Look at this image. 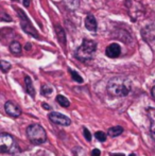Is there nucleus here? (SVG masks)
Returning <instances> with one entry per match:
<instances>
[{
  "mask_svg": "<svg viewBox=\"0 0 155 156\" xmlns=\"http://www.w3.org/2000/svg\"><path fill=\"white\" fill-rule=\"evenodd\" d=\"M107 93L113 97H125L130 94L132 89L131 81L125 78L116 76L108 81L107 83Z\"/></svg>",
  "mask_w": 155,
  "mask_h": 156,
  "instance_id": "f257e3e1",
  "label": "nucleus"
},
{
  "mask_svg": "<svg viewBox=\"0 0 155 156\" xmlns=\"http://www.w3.org/2000/svg\"><path fill=\"white\" fill-rule=\"evenodd\" d=\"M97 50V43L90 39H83L81 46L77 49L76 56L81 62H87L93 58Z\"/></svg>",
  "mask_w": 155,
  "mask_h": 156,
  "instance_id": "f03ea898",
  "label": "nucleus"
},
{
  "mask_svg": "<svg viewBox=\"0 0 155 156\" xmlns=\"http://www.w3.org/2000/svg\"><path fill=\"white\" fill-rule=\"evenodd\" d=\"M0 152L10 154H16L19 152L18 144L12 135L6 133L0 134Z\"/></svg>",
  "mask_w": 155,
  "mask_h": 156,
  "instance_id": "7ed1b4c3",
  "label": "nucleus"
},
{
  "mask_svg": "<svg viewBox=\"0 0 155 156\" xmlns=\"http://www.w3.org/2000/svg\"><path fill=\"white\" fill-rule=\"evenodd\" d=\"M27 136L33 144H41L47 140V134L39 124H31L27 127Z\"/></svg>",
  "mask_w": 155,
  "mask_h": 156,
  "instance_id": "20e7f679",
  "label": "nucleus"
},
{
  "mask_svg": "<svg viewBox=\"0 0 155 156\" xmlns=\"http://www.w3.org/2000/svg\"><path fill=\"white\" fill-rule=\"evenodd\" d=\"M48 118L50 119V121H52L53 123L58 124V125H64V126H68L71 123V120L68 117H66L65 115H62L60 113H50Z\"/></svg>",
  "mask_w": 155,
  "mask_h": 156,
  "instance_id": "39448f33",
  "label": "nucleus"
},
{
  "mask_svg": "<svg viewBox=\"0 0 155 156\" xmlns=\"http://www.w3.org/2000/svg\"><path fill=\"white\" fill-rule=\"evenodd\" d=\"M18 12L20 13L19 17H20V19H21V27H23V30H26V32H28L30 35H32V36H34V37H36V38H37V37H38L37 33H36L35 29H34V28L32 27L31 23L29 21L28 17L26 16L25 14H23V11L18 10Z\"/></svg>",
  "mask_w": 155,
  "mask_h": 156,
  "instance_id": "423d86ee",
  "label": "nucleus"
},
{
  "mask_svg": "<svg viewBox=\"0 0 155 156\" xmlns=\"http://www.w3.org/2000/svg\"><path fill=\"white\" fill-rule=\"evenodd\" d=\"M4 109H5L6 114L13 118L19 117V116L21 115L20 107L17 104H15L14 102H12V101H8V102L4 104Z\"/></svg>",
  "mask_w": 155,
  "mask_h": 156,
  "instance_id": "0eeeda50",
  "label": "nucleus"
},
{
  "mask_svg": "<svg viewBox=\"0 0 155 156\" xmlns=\"http://www.w3.org/2000/svg\"><path fill=\"white\" fill-rule=\"evenodd\" d=\"M120 53H121V48H120V46L116 43L111 44V45H108L107 47H106L105 54L108 58H116L120 55Z\"/></svg>",
  "mask_w": 155,
  "mask_h": 156,
  "instance_id": "6e6552de",
  "label": "nucleus"
},
{
  "mask_svg": "<svg viewBox=\"0 0 155 156\" xmlns=\"http://www.w3.org/2000/svg\"><path fill=\"white\" fill-rule=\"evenodd\" d=\"M141 34H143V37L147 41H155V26L149 25L147 27H145L141 30Z\"/></svg>",
  "mask_w": 155,
  "mask_h": 156,
  "instance_id": "1a4fd4ad",
  "label": "nucleus"
},
{
  "mask_svg": "<svg viewBox=\"0 0 155 156\" xmlns=\"http://www.w3.org/2000/svg\"><path fill=\"white\" fill-rule=\"evenodd\" d=\"M97 20L93 15H87L85 18V28L91 32L97 31Z\"/></svg>",
  "mask_w": 155,
  "mask_h": 156,
  "instance_id": "9d476101",
  "label": "nucleus"
},
{
  "mask_svg": "<svg viewBox=\"0 0 155 156\" xmlns=\"http://www.w3.org/2000/svg\"><path fill=\"white\" fill-rule=\"evenodd\" d=\"M25 82H26V90H27V93L29 94L32 98H34V97H35V89H34L33 84H32L31 78H30L29 76H26Z\"/></svg>",
  "mask_w": 155,
  "mask_h": 156,
  "instance_id": "9b49d317",
  "label": "nucleus"
},
{
  "mask_svg": "<svg viewBox=\"0 0 155 156\" xmlns=\"http://www.w3.org/2000/svg\"><path fill=\"white\" fill-rule=\"evenodd\" d=\"M55 32H56V36H58V41L65 45L66 44V35H65V32L63 30V28L58 25H55Z\"/></svg>",
  "mask_w": 155,
  "mask_h": 156,
  "instance_id": "f8f14e48",
  "label": "nucleus"
},
{
  "mask_svg": "<svg viewBox=\"0 0 155 156\" xmlns=\"http://www.w3.org/2000/svg\"><path fill=\"white\" fill-rule=\"evenodd\" d=\"M148 116H149L150 123H151V132L152 135L155 136V108H149L148 109Z\"/></svg>",
  "mask_w": 155,
  "mask_h": 156,
  "instance_id": "ddd939ff",
  "label": "nucleus"
},
{
  "mask_svg": "<svg viewBox=\"0 0 155 156\" xmlns=\"http://www.w3.org/2000/svg\"><path fill=\"white\" fill-rule=\"evenodd\" d=\"M10 51L15 55H19L21 53V46L18 41H12L10 45Z\"/></svg>",
  "mask_w": 155,
  "mask_h": 156,
  "instance_id": "4468645a",
  "label": "nucleus"
},
{
  "mask_svg": "<svg viewBox=\"0 0 155 156\" xmlns=\"http://www.w3.org/2000/svg\"><path fill=\"white\" fill-rule=\"evenodd\" d=\"M122 132H123V127L122 126H114L108 129L107 135L111 136V137H117L120 134H122Z\"/></svg>",
  "mask_w": 155,
  "mask_h": 156,
  "instance_id": "2eb2a0df",
  "label": "nucleus"
},
{
  "mask_svg": "<svg viewBox=\"0 0 155 156\" xmlns=\"http://www.w3.org/2000/svg\"><path fill=\"white\" fill-rule=\"evenodd\" d=\"M55 100H56V102H58V104L63 107H68L69 105H70V102H69L68 99H67L66 97L62 96V94H58Z\"/></svg>",
  "mask_w": 155,
  "mask_h": 156,
  "instance_id": "dca6fc26",
  "label": "nucleus"
},
{
  "mask_svg": "<svg viewBox=\"0 0 155 156\" xmlns=\"http://www.w3.org/2000/svg\"><path fill=\"white\" fill-rule=\"evenodd\" d=\"M41 94H43V96L48 97L49 94H52V88H51V87L48 86V85L44 84V85H41Z\"/></svg>",
  "mask_w": 155,
  "mask_h": 156,
  "instance_id": "f3484780",
  "label": "nucleus"
},
{
  "mask_svg": "<svg viewBox=\"0 0 155 156\" xmlns=\"http://www.w3.org/2000/svg\"><path fill=\"white\" fill-rule=\"evenodd\" d=\"M69 72L71 73V76H72V79L76 81V82H78V83H83V79H82V76H80V74L78 73V72H76V71H73L72 69H70L69 68Z\"/></svg>",
  "mask_w": 155,
  "mask_h": 156,
  "instance_id": "a211bd4d",
  "label": "nucleus"
},
{
  "mask_svg": "<svg viewBox=\"0 0 155 156\" xmlns=\"http://www.w3.org/2000/svg\"><path fill=\"white\" fill-rule=\"evenodd\" d=\"M65 2L68 5V8L71 9V10H75L79 6V0H65Z\"/></svg>",
  "mask_w": 155,
  "mask_h": 156,
  "instance_id": "6ab92c4d",
  "label": "nucleus"
},
{
  "mask_svg": "<svg viewBox=\"0 0 155 156\" xmlns=\"http://www.w3.org/2000/svg\"><path fill=\"white\" fill-rule=\"evenodd\" d=\"M95 137L97 138V139L99 140V141L104 142V141H105V140H106V134H105V133H103V132H101V131L96 132Z\"/></svg>",
  "mask_w": 155,
  "mask_h": 156,
  "instance_id": "aec40b11",
  "label": "nucleus"
},
{
  "mask_svg": "<svg viewBox=\"0 0 155 156\" xmlns=\"http://www.w3.org/2000/svg\"><path fill=\"white\" fill-rule=\"evenodd\" d=\"M1 70L2 72H8L9 70L11 69V64L9 62H5V61H1Z\"/></svg>",
  "mask_w": 155,
  "mask_h": 156,
  "instance_id": "412c9836",
  "label": "nucleus"
},
{
  "mask_svg": "<svg viewBox=\"0 0 155 156\" xmlns=\"http://www.w3.org/2000/svg\"><path fill=\"white\" fill-rule=\"evenodd\" d=\"M83 134H84V137L86 138L87 141H90L91 140V134L86 127H83Z\"/></svg>",
  "mask_w": 155,
  "mask_h": 156,
  "instance_id": "4be33fe9",
  "label": "nucleus"
},
{
  "mask_svg": "<svg viewBox=\"0 0 155 156\" xmlns=\"http://www.w3.org/2000/svg\"><path fill=\"white\" fill-rule=\"evenodd\" d=\"M100 155H101V152L98 149H93V152H91V156H100Z\"/></svg>",
  "mask_w": 155,
  "mask_h": 156,
  "instance_id": "5701e85b",
  "label": "nucleus"
},
{
  "mask_svg": "<svg viewBox=\"0 0 155 156\" xmlns=\"http://www.w3.org/2000/svg\"><path fill=\"white\" fill-rule=\"evenodd\" d=\"M5 15L6 14L2 13V15H1V21H11V20H12V19H11V17H6Z\"/></svg>",
  "mask_w": 155,
  "mask_h": 156,
  "instance_id": "b1692460",
  "label": "nucleus"
},
{
  "mask_svg": "<svg viewBox=\"0 0 155 156\" xmlns=\"http://www.w3.org/2000/svg\"><path fill=\"white\" fill-rule=\"evenodd\" d=\"M30 1H31V0H23V5L29 6L30 5Z\"/></svg>",
  "mask_w": 155,
  "mask_h": 156,
  "instance_id": "393cba45",
  "label": "nucleus"
},
{
  "mask_svg": "<svg viewBox=\"0 0 155 156\" xmlns=\"http://www.w3.org/2000/svg\"><path fill=\"white\" fill-rule=\"evenodd\" d=\"M151 94H152V96H153V98L155 99V86L152 88V90H151Z\"/></svg>",
  "mask_w": 155,
  "mask_h": 156,
  "instance_id": "a878e982",
  "label": "nucleus"
},
{
  "mask_svg": "<svg viewBox=\"0 0 155 156\" xmlns=\"http://www.w3.org/2000/svg\"><path fill=\"white\" fill-rule=\"evenodd\" d=\"M43 107H44V108H46V109H49L50 108V107L47 105V103H43Z\"/></svg>",
  "mask_w": 155,
  "mask_h": 156,
  "instance_id": "bb28decb",
  "label": "nucleus"
},
{
  "mask_svg": "<svg viewBox=\"0 0 155 156\" xmlns=\"http://www.w3.org/2000/svg\"><path fill=\"white\" fill-rule=\"evenodd\" d=\"M111 156H124V154L120 153V154H111Z\"/></svg>",
  "mask_w": 155,
  "mask_h": 156,
  "instance_id": "cd10ccee",
  "label": "nucleus"
},
{
  "mask_svg": "<svg viewBox=\"0 0 155 156\" xmlns=\"http://www.w3.org/2000/svg\"><path fill=\"white\" fill-rule=\"evenodd\" d=\"M129 156H135V154H131V155H129Z\"/></svg>",
  "mask_w": 155,
  "mask_h": 156,
  "instance_id": "c85d7f7f",
  "label": "nucleus"
}]
</instances>
